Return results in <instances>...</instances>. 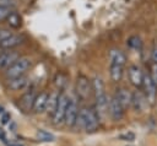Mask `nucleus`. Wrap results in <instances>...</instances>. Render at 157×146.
Listing matches in <instances>:
<instances>
[{"mask_svg":"<svg viewBox=\"0 0 157 146\" xmlns=\"http://www.w3.org/2000/svg\"><path fill=\"white\" fill-rule=\"evenodd\" d=\"M32 66V60L27 56H20L9 69L5 70V76L7 77V80L10 79H15L18 76L25 75V72Z\"/></svg>","mask_w":157,"mask_h":146,"instance_id":"f257e3e1","label":"nucleus"},{"mask_svg":"<svg viewBox=\"0 0 157 146\" xmlns=\"http://www.w3.org/2000/svg\"><path fill=\"white\" fill-rule=\"evenodd\" d=\"M67 104H69V96H67L65 92H60L59 99H58L56 109H55L54 114L52 115V120H53V123H54L55 125H59V124L64 123Z\"/></svg>","mask_w":157,"mask_h":146,"instance_id":"f03ea898","label":"nucleus"},{"mask_svg":"<svg viewBox=\"0 0 157 146\" xmlns=\"http://www.w3.org/2000/svg\"><path fill=\"white\" fill-rule=\"evenodd\" d=\"M92 82L85 76V75H78L76 79V93L80 98L86 99L91 96L92 93Z\"/></svg>","mask_w":157,"mask_h":146,"instance_id":"7ed1b4c3","label":"nucleus"},{"mask_svg":"<svg viewBox=\"0 0 157 146\" xmlns=\"http://www.w3.org/2000/svg\"><path fill=\"white\" fill-rule=\"evenodd\" d=\"M78 110L80 109H78L77 101L75 98H69V104H67L66 113H65V119H64V123L67 126H74L75 125V121H76Z\"/></svg>","mask_w":157,"mask_h":146,"instance_id":"20e7f679","label":"nucleus"},{"mask_svg":"<svg viewBox=\"0 0 157 146\" xmlns=\"http://www.w3.org/2000/svg\"><path fill=\"white\" fill-rule=\"evenodd\" d=\"M18 58H20L18 53L12 50V49H9V50L0 53V70L9 69Z\"/></svg>","mask_w":157,"mask_h":146,"instance_id":"39448f33","label":"nucleus"},{"mask_svg":"<svg viewBox=\"0 0 157 146\" xmlns=\"http://www.w3.org/2000/svg\"><path fill=\"white\" fill-rule=\"evenodd\" d=\"M142 86L145 88V96H146V99L148 103L153 104L155 102V98H156V86L153 85L151 77H150V74H144V81H142Z\"/></svg>","mask_w":157,"mask_h":146,"instance_id":"423d86ee","label":"nucleus"},{"mask_svg":"<svg viewBox=\"0 0 157 146\" xmlns=\"http://www.w3.org/2000/svg\"><path fill=\"white\" fill-rule=\"evenodd\" d=\"M99 126V117L94 109V107H90L87 112V119H86V126L85 130L87 133H93Z\"/></svg>","mask_w":157,"mask_h":146,"instance_id":"0eeeda50","label":"nucleus"},{"mask_svg":"<svg viewBox=\"0 0 157 146\" xmlns=\"http://www.w3.org/2000/svg\"><path fill=\"white\" fill-rule=\"evenodd\" d=\"M108 112L112 117L113 120H120L124 115V108L120 106V103L118 102L117 97L113 96L109 99V104H108Z\"/></svg>","mask_w":157,"mask_h":146,"instance_id":"6e6552de","label":"nucleus"},{"mask_svg":"<svg viewBox=\"0 0 157 146\" xmlns=\"http://www.w3.org/2000/svg\"><path fill=\"white\" fill-rule=\"evenodd\" d=\"M147 99L145 93H142L141 91H135L132 93V98H131V106L136 112H142L145 110L146 106H147Z\"/></svg>","mask_w":157,"mask_h":146,"instance_id":"1a4fd4ad","label":"nucleus"},{"mask_svg":"<svg viewBox=\"0 0 157 146\" xmlns=\"http://www.w3.org/2000/svg\"><path fill=\"white\" fill-rule=\"evenodd\" d=\"M129 79H130V82L135 87H141L142 86L144 72L141 71V69L137 65H131L129 67Z\"/></svg>","mask_w":157,"mask_h":146,"instance_id":"9d476101","label":"nucleus"},{"mask_svg":"<svg viewBox=\"0 0 157 146\" xmlns=\"http://www.w3.org/2000/svg\"><path fill=\"white\" fill-rule=\"evenodd\" d=\"M23 40H25V37L22 34H15V33H12L9 38H6L5 40L0 42V48L9 50V49H12V48L22 44Z\"/></svg>","mask_w":157,"mask_h":146,"instance_id":"9b49d317","label":"nucleus"},{"mask_svg":"<svg viewBox=\"0 0 157 146\" xmlns=\"http://www.w3.org/2000/svg\"><path fill=\"white\" fill-rule=\"evenodd\" d=\"M48 97H49V93L43 91V92H39L36 98H34V103H33V109L36 113H43L45 110V107H47V102H48Z\"/></svg>","mask_w":157,"mask_h":146,"instance_id":"f8f14e48","label":"nucleus"},{"mask_svg":"<svg viewBox=\"0 0 157 146\" xmlns=\"http://www.w3.org/2000/svg\"><path fill=\"white\" fill-rule=\"evenodd\" d=\"M115 97L118 99V102L120 103V106L126 109L131 106V98H132V93H130L126 88H119L117 90V93H115Z\"/></svg>","mask_w":157,"mask_h":146,"instance_id":"ddd939ff","label":"nucleus"},{"mask_svg":"<svg viewBox=\"0 0 157 146\" xmlns=\"http://www.w3.org/2000/svg\"><path fill=\"white\" fill-rule=\"evenodd\" d=\"M28 82H29L28 79L25 75H22V76L15 77V79H10L7 82V86L12 91H21L28 86Z\"/></svg>","mask_w":157,"mask_h":146,"instance_id":"4468645a","label":"nucleus"},{"mask_svg":"<svg viewBox=\"0 0 157 146\" xmlns=\"http://www.w3.org/2000/svg\"><path fill=\"white\" fill-rule=\"evenodd\" d=\"M36 93L33 91H28L26 92L21 99H20V107L25 110V112H28L31 109H33V103H34V98H36Z\"/></svg>","mask_w":157,"mask_h":146,"instance_id":"2eb2a0df","label":"nucleus"},{"mask_svg":"<svg viewBox=\"0 0 157 146\" xmlns=\"http://www.w3.org/2000/svg\"><path fill=\"white\" fill-rule=\"evenodd\" d=\"M59 92L56 91H53L52 93H49V97H48V102H47V107H45V112L49 114V115H53L55 109H56V106H58V99H59Z\"/></svg>","mask_w":157,"mask_h":146,"instance_id":"dca6fc26","label":"nucleus"},{"mask_svg":"<svg viewBox=\"0 0 157 146\" xmlns=\"http://www.w3.org/2000/svg\"><path fill=\"white\" fill-rule=\"evenodd\" d=\"M109 59H110V63H114V64L125 66L126 56H125V54H124L121 50H119V49H112L110 53H109Z\"/></svg>","mask_w":157,"mask_h":146,"instance_id":"f3484780","label":"nucleus"},{"mask_svg":"<svg viewBox=\"0 0 157 146\" xmlns=\"http://www.w3.org/2000/svg\"><path fill=\"white\" fill-rule=\"evenodd\" d=\"M123 71H124V66L118 65V64H114V63H110V66H109V75H110L112 81H114V82L120 81V79H121V76H123Z\"/></svg>","mask_w":157,"mask_h":146,"instance_id":"a211bd4d","label":"nucleus"},{"mask_svg":"<svg viewBox=\"0 0 157 146\" xmlns=\"http://www.w3.org/2000/svg\"><path fill=\"white\" fill-rule=\"evenodd\" d=\"M87 112H88V108L87 107L80 108L78 114H77V118H76V121H75V125H74L75 128L80 129V130H85L86 119H87Z\"/></svg>","mask_w":157,"mask_h":146,"instance_id":"6ab92c4d","label":"nucleus"},{"mask_svg":"<svg viewBox=\"0 0 157 146\" xmlns=\"http://www.w3.org/2000/svg\"><path fill=\"white\" fill-rule=\"evenodd\" d=\"M92 91H93V93H94V97L105 93L103 80H102L99 76H96V77L92 80Z\"/></svg>","mask_w":157,"mask_h":146,"instance_id":"aec40b11","label":"nucleus"},{"mask_svg":"<svg viewBox=\"0 0 157 146\" xmlns=\"http://www.w3.org/2000/svg\"><path fill=\"white\" fill-rule=\"evenodd\" d=\"M6 21H7V23H9V26L11 28H18V27H21V16L17 12H13L12 11L7 16Z\"/></svg>","mask_w":157,"mask_h":146,"instance_id":"412c9836","label":"nucleus"},{"mask_svg":"<svg viewBox=\"0 0 157 146\" xmlns=\"http://www.w3.org/2000/svg\"><path fill=\"white\" fill-rule=\"evenodd\" d=\"M37 137H38L40 141H45V142L54 140V135L50 134V133H48V131H45V130H43V129H39V130L37 131Z\"/></svg>","mask_w":157,"mask_h":146,"instance_id":"4be33fe9","label":"nucleus"},{"mask_svg":"<svg viewBox=\"0 0 157 146\" xmlns=\"http://www.w3.org/2000/svg\"><path fill=\"white\" fill-rule=\"evenodd\" d=\"M128 45H129L130 48L139 49V48L141 47V39H140L139 37H136V36H132V37L129 38V40H128Z\"/></svg>","mask_w":157,"mask_h":146,"instance_id":"5701e85b","label":"nucleus"},{"mask_svg":"<svg viewBox=\"0 0 157 146\" xmlns=\"http://www.w3.org/2000/svg\"><path fill=\"white\" fill-rule=\"evenodd\" d=\"M55 85H56L60 90H63L64 86L66 85V77H65L64 75H61V74L56 75V77H55Z\"/></svg>","mask_w":157,"mask_h":146,"instance_id":"b1692460","label":"nucleus"},{"mask_svg":"<svg viewBox=\"0 0 157 146\" xmlns=\"http://www.w3.org/2000/svg\"><path fill=\"white\" fill-rule=\"evenodd\" d=\"M11 34H12L11 29H9V28H4V27H0V42L5 40V39H6V38H9Z\"/></svg>","mask_w":157,"mask_h":146,"instance_id":"393cba45","label":"nucleus"},{"mask_svg":"<svg viewBox=\"0 0 157 146\" xmlns=\"http://www.w3.org/2000/svg\"><path fill=\"white\" fill-rule=\"evenodd\" d=\"M12 12V9H9V7H4V6H0V21L2 20H6L7 16Z\"/></svg>","mask_w":157,"mask_h":146,"instance_id":"a878e982","label":"nucleus"},{"mask_svg":"<svg viewBox=\"0 0 157 146\" xmlns=\"http://www.w3.org/2000/svg\"><path fill=\"white\" fill-rule=\"evenodd\" d=\"M150 77H151V80H152L153 85H155V86H156V88H157V65H156V64H153V65H152V67H151Z\"/></svg>","mask_w":157,"mask_h":146,"instance_id":"bb28decb","label":"nucleus"},{"mask_svg":"<svg viewBox=\"0 0 157 146\" xmlns=\"http://www.w3.org/2000/svg\"><path fill=\"white\" fill-rule=\"evenodd\" d=\"M15 5H16L15 0H0V6H4V7H9V9H12Z\"/></svg>","mask_w":157,"mask_h":146,"instance_id":"cd10ccee","label":"nucleus"},{"mask_svg":"<svg viewBox=\"0 0 157 146\" xmlns=\"http://www.w3.org/2000/svg\"><path fill=\"white\" fill-rule=\"evenodd\" d=\"M119 137L125 141H132L135 139V135H134V133H126V134H121Z\"/></svg>","mask_w":157,"mask_h":146,"instance_id":"c85d7f7f","label":"nucleus"},{"mask_svg":"<svg viewBox=\"0 0 157 146\" xmlns=\"http://www.w3.org/2000/svg\"><path fill=\"white\" fill-rule=\"evenodd\" d=\"M151 59H152L153 64L157 65V45H155L153 49H152V52H151Z\"/></svg>","mask_w":157,"mask_h":146,"instance_id":"c756f323","label":"nucleus"},{"mask_svg":"<svg viewBox=\"0 0 157 146\" xmlns=\"http://www.w3.org/2000/svg\"><path fill=\"white\" fill-rule=\"evenodd\" d=\"M9 120H10V114H9V113H4L2 117H1V121H2V124H6Z\"/></svg>","mask_w":157,"mask_h":146,"instance_id":"7c9ffc66","label":"nucleus"},{"mask_svg":"<svg viewBox=\"0 0 157 146\" xmlns=\"http://www.w3.org/2000/svg\"><path fill=\"white\" fill-rule=\"evenodd\" d=\"M0 136H1V139H2V141H5V135H4V133L0 130Z\"/></svg>","mask_w":157,"mask_h":146,"instance_id":"2f4dec72","label":"nucleus"},{"mask_svg":"<svg viewBox=\"0 0 157 146\" xmlns=\"http://www.w3.org/2000/svg\"><path fill=\"white\" fill-rule=\"evenodd\" d=\"M10 146H20V145H10Z\"/></svg>","mask_w":157,"mask_h":146,"instance_id":"473e14b6","label":"nucleus"}]
</instances>
